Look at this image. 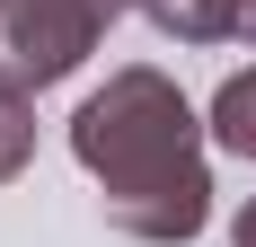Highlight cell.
<instances>
[{
    "instance_id": "obj_1",
    "label": "cell",
    "mask_w": 256,
    "mask_h": 247,
    "mask_svg": "<svg viewBox=\"0 0 256 247\" xmlns=\"http://www.w3.org/2000/svg\"><path fill=\"white\" fill-rule=\"evenodd\" d=\"M71 159L88 168L106 221L142 247H186L212 221V168H204V115L186 88L150 62L106 71V88L71 106Z\"/></svg>"
},
{
    "instance_id": "obj_2",
    "label": "cell",
    "mask_w": 256,
    "mask_h": 247,
    "mask_svg": "<svg viewBox=\"0 0 256 247\" xmlns=\"http://www.w3.org/2000/svg\"><path fill=\"white\" fill-rule=\"evenodd\" d=\"M106 26H115V9H98V0H0V71L26 88H53L98 53Z\"/></svg>"
},
{
    "instance_id": "obj_3",
    "label": "cell",
    "mask_w": 256,
    "mask_h": 247,
    "mask_svg": "<svg viewBox=\"0 0 256 247\" xmlns=\"http://www.w3.org/2000/svg\"><path fill=\"white\" fill-rule=\"evenodd\" d=\"M168 44H256V0H132Z\"/></svg>"
},
{
    "instance_id": "obj_4",
    "label": "cell",
    "mask_w": 256,
    "mask_h": 247,
    "mask_svg": "<svg viewBox=\"0 0 256 247\" xmlns=\"http://www.w3.org/2000/svg\"><path fill=\"white\" fill-rule=\"evenodd\" d=\"M212 142L238 150V159H256V62L212 88Z\"/></svg>"
},
{
    "instance_id": "obj_5",
    "label": "cell",
    "mask_w": 256,
    "mask_h": 247,
    "mask_svg": "<svg viewBox=\"0 0 256 247\" xmlns=\"http://www.w3.org/2000/svg\"><path fill=\"white\" fill-rule=\"evenodd\" d=\"M26 159H36V88L0 71V186L26 176Z\"/></svg>"
},
{
    "instance_id": "obj_6",
    "label": "cell",
    "mask_w": 256,
    "mask_h": 247,
    "mask_svg": "<svg viewBox=\"0 0 256 247\" xmlns=\"http://www.w3.org/2000/svg\"><path fill=\"white\" fill-rule=\"evenodd\" d=\"M230 247H256V194L238 203V221H230Z\"/></svg>"
},
{
    "instance_id": "obj_7",
    "label": "cell",
    "mask_w": 256,
    "mask_h": 247,
    "mask_svg": "<svg viewBox=\"0 0 256 247\" xmlns=\"http://www.w3.org/2000/svg\"><path fill=\"white\" fill-rule=\"evenodd\" d=\"M98 9H115V18H124V9H132V0H98Z\"/></svg>"
}]
</instances>
